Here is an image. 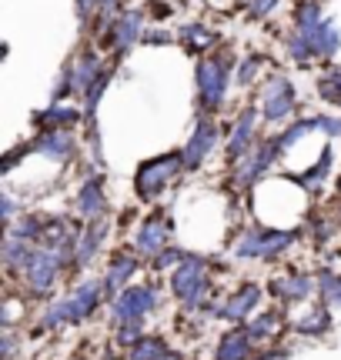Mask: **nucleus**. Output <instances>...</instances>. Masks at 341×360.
<instances>
[{"mask_svg":"<svg viewBox=\"0 0 341 360\" xmlns=\"http://www.w3.org/2000/svg\"><path fill=\"white\" fill-rule=\"evenodd\" d=\"M161 240H164V227H161V220H147V227L141 231V237H137V247L144 250V254H154V250H161Z\"/></svg>","mask_w":341,"mask_h":360,"instance_id":"obj_5","label":"nucleus"},{"mask_svg":"<svg viewBox=\"0 0 341 360\" xmlns=\"http://www.w3.org/2000/svg\"><path fill=\"white\" fill-rule=\"evenodd\" d=\"M204 264L201 260H187V267L178 270V277H174V287H178V297L181 300H187V307H194L197 297L204 294Z\"/></svg>","mask_w":341,"mask_h":360,"instance_id":"obj_1","label":"nucleus"},{"mask_svg":"<svg viewBox=\"0 0 341 360\" xmlns=\"http://www.w3.org/2000/svg\"><path fill=\"white\" fill-rule=\"evenodd\" d=\"M201 84H204V97H208V103H218V101H221V87H224L221 67H214V70H211V64L201 67Z\"/></svg>","mask_w":341,"mask_h":360,"instance_id":"obj_3","label":"nucleus"},{"mask_svg":"<svg viewBox=\"0 0 341 360\" xmlns=\"http://www.w3.org/2000/svg\"><path fill=\"white\" fill-rule=\"evenodd\" d=\"M84 200H80V210L84 214H97L101 207H104V200H101V191H97V180H91L87 187H84V193H80Z\"/></svg>","mask_w":341,"mask_h":360,"instance_id":"obj_7","label":"nucleus"},{"mask_svg":"<svg viewBox=\"0 0 341 360\" xmlns=\"http://www.w3.org/2000/svg\"><path fill=\"white\" fill-rule=\"evenodd\" d=\"M254 300H258V287H248L244 297H235V307H228L224 314H228V317H244V314L254 307Z\"/></svg>","mask_w":341,"mask_h":360,"instance_id":"obj_8","label":"nucleus"},{"mask_svg":"<svg viewBox=\"0 0 341 360\" xmlns=\"http://www.w3.org/2000/svg\"><path fill=\"white\" fill-rule=\"evenodd\" d=\"M244 350H248V337H244V334H231V337H224L221 354H218V357H221V360H244Z\"/></svg>","mask_w":341,"mask_h":360,"instance_id":"obj_6","label":"nucleus"},{"mask_svg":"<svg viewBox=\"0 0 341 360\" xmlns=\"http://www.w3.org/2000/svg\"><path fill=\"white\" fill-rule=\"evenodd\" d=\"M208 141H214V127H211V124H201L194 134V141H191V150H187V167H194L197 160L204 157V150L211 147Z\"/></svg>","mask_w":341,"mask_h":360,"instance_id":"obj_4","label":"nucleus"},{"mask_svg":"<svg viewBox=\"0 0 341 360\" xmlns=\"http://www.w3.org/2000/svg\"><path fill=\"white\" fill-rule=\"evenodd\" d=\"M174 164H178L174 157H168V160H158V164H147V167L137 174V187H141V193H144V197L158 193V187L170 177V167H174Z\"/></svg>","mask_w":341,"mask_h":360,"instance_id":"obj_2","label":"nucleus"}]
</instances>
